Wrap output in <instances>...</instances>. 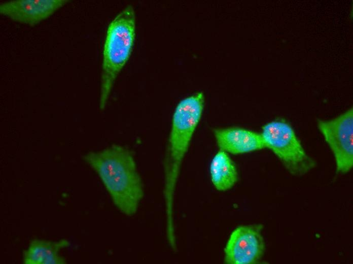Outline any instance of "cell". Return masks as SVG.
Listing matches in <instances>:
<instances>
[{
	"label": "cell",
	"instance_id": "obj_1",
	"mask_svg": "<svg viewBox=\"0 0 353 264\" xmlns=\"http://www.w3.org/2000/svg\"><path fill=\"white\" fill-rule=\"evenodd\" d=\"M83 159L97 174L118 210L134 215L144 196V186L134 157L126 147L113 144L89 152Z\"/></svg>",
	"mask_w": 353,
	"mask_h": 264
},
{
	"label": "cell",
	"instance_id": "obj_2",
	"mask_svg": "<svg viewBox=\"0 0 353 264\" xmlns=\"http://www.w3.org/2000/svg\"><path fill=\"white\" fill-rule=\"evenodd\" d=\"M203 105V93L198 92L182 100L174 111L165 169L164 193L167 210L172 209L181 164L201 118Z\"/></svg>",
	"mask_w": 353,
	"mask_h": 264
},
{
	"label": "cell",
	"instance_id": "obj_3",
	"mask_svg": "<svg viewBox=\"0 0 353 264\" xmlns=\"http://www.w3.org/2000/svg\"><path fill=\"white\" fill-rule=\"evenodd\" d=\"M135 36V15L128 6L108 26L104 42L99 107H106L116 80L132 52Z\"/></svg>",
	"mask_w": 353,
	"mask_h": 264
},
{
	"label": "cell",
	"instance_id": "obj_4",
	"mask_svg": "<svg viewBox=\"0 0 353 264\" xmlns=\"http://www.w3.org/2000/svg\"><path fill=\"white\" fill-rule=\"evenodd\" d=\"M266 148L270 149L292 175L301 176L316 163L306 153L291 126L283 119L264 125L261 133Z\"/></svg>",
	"mask_w": 353,
	"mask_h": 264
},
{
	"label": "cell",
	"instance_id": "obj_5",
	"mask_svg": "<svg viewBox=\"0 0 353 264\" xmlns=\"http://www.w3.org/2000/svg\"><path fill=\"white\" fill-rule=\"evenodd\" d=\"M319 129L335 158L340 173L349 172L353 166V109L331 120H318Z\"/></svg>",
	"mask_w": 353,
	"mask_h": 264
},
{
	"label": "cell",
	"instance_id": "obj_6",
	"mask_svg": "<svg viewBox=\"0 0 353 264\" xmlns=\"http://www.w3.org/2000/svg\"><path fill=\"white\" fill-rule=\"evenodd\" d=\"M261 224L241 225L231 234L224 249L225 261L229 264H254L265 251Z\"/></svg>",
	"mask_w": 353,
	"mask_h": 264
},
{
	"label": "cell",
	"instance_id": "obj_7",
	"mask_svg": "<svg viewBox=\"0 0 353 264\" xmlns=\"http://www.w3.org/2000/svg\"><path fill=\"white\" fill-rule=\"evenodd\" d=\"M68 0H15L3 3L0 14L13 21L29 25L48 18Z\"/></svg>",
	"mask_w": 353,
	"mask_h": 264
},
{
	"label": "cell",
	"instance_id": "obj_8",
	"mask_svg": "<svg viewBox=\"0 0 353 264\" xmlns=\"http://www.w3.org/2000/svg\"><path fill=\"white\" fill-rule=\"evenodd\" d=\"M214 136L220 150L233 154L266 148L260 134L238 127L215 129Z\"/></svg>",
	"mask_w": 353,
	"mask_h": 264
},
{
	"label": "cell",
	"instance_id": "obj_9",
	"mask_svg": "<svg viewBox=\"0 0 353 264\" xmlns=\"http://www.w3.org/2000/svg\"><path fill=\"white\" fill-rule=\"evenodd\" d=\"M70 242L65 239L53 241L34 239L23 254L25 264H64L65 259L59 254L60 250L68 247Z\"/></svg>",
	"mask_w": 353,
	"mask_h": 264
},
{
	"label": "cell",
	"instance_id": "obj_10",
	"mask_svg": "<svg viewBox=\"0 0 353 264\" xmlns=\"http://www.w3.org/2000/svg\"><path fill=\"white\" fill-rule=\"evenodd\" d=\"M211 181L219 191H226L236 183V168L228 153L220 150L213 157L209 166Z\"/></svg>",
	"mask_w": 353,
	"mask_h": 264
}]
</instances>
